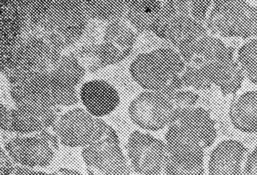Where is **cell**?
Returning a JSON list of instances; mask_svg holds the SVG:
<instances>
[{"instance_id": "22", "label": "cell", "mask_w": 257, "mask_h": 175, "mask_svg": "<svg viewBox=\"0 0 257 175\" xmlns=\"http://www.w3.org/2000/svg\"><path fill=\"white\" fill-rule=\"evenodd\" d=\"M13 175H83L77 170L62 167L55 170L47 172L35 168L17 166Z\"/></svg>"}, {"instance_id": "5", "label": "cell", "mask_w": 257, "mask_h": 175, "mask_svg": "<svg viewBox=\"0 0 257 175\" xmlns=\"http://www.w3.org/2000/svg\"><path fill=\"white\" fill-rule=\"evenodd\" d=\"M109 124L84 108L74 107L62 113L51 128L61 146L84 148L104 134Z\"/></svg>"}, {"instance_id": "4", "label": "cell", "mask_w": 257, "mask_h": 175, "mask_svg": "<svg viewBox=\"0 0 257 175\" xmlns=\"http://www.w3.org/2000/svg\"><path fill=\"white\" fill-rule=\"evenodd\" d=\"M204 24L216 36L257 39V6L242 0L212 1Z\"/></svg>"}, {"instance_id": "18", "label": "cell", "mask_w": 257, "mask_h": 175, "mask_svg": "<svg viewBox=\"0 0 257 175\" xmlns=\"http://www.w3.org/2000/svg\"><path fill=\"white\" fill-rule=\"evenodd\" d=\"M236 58L245 78L257 84V39L248 40L241 46Z\"/></svg>"}, {"instance_id": "1", "label": "cell", "mask_w": 257, "mask_h": 175, "mask_svg": "<svg viewBox=\"0 0 257 175\" xmlns=\"http://www.w3.org/2000/svg\"><path fill=\"white\" fill-rule=\"evenodd\" d=\"M217 136L215 122L201 106L185 111L169 128L165 136L168 157L166 175H204L205 150Z\"/></svg>"}, {"instance_id": "3", "label": "cell", "mask_w": 257, "mask_h": 175, "mask_svg": "<svg viewBox=\"0 0 257 175\" xmlns=\"http://www.w3.org/2000/svg\"><path fill=\"white\" fill-rule=\"evenodd\" d=\"M188 109L178 90L170 93L144 90L132 100L127 111L135 125L156 132L169 128Z\"/></svg>"}, {"instance_id": "15", "label": "cell", "mask_w": 257, "mask_h": 175, "mask_svg": "<svg viewBox=\"0 0 257 175\" xmlns=\"http://www.w3.org/2000/svg\"><path fill=\"white\" fill-rule=\"evenodd\" d=\"M86 72L79 61L69 52L61 56L49 74L56 86L77 88L84 79Z\"/></svg>"}, {"instance_id": "2", "label": "cell", "mask_w": 257, "mask_h": 175, "mask_svg": "<svg viewBox=\"0 0 257 175\" xmlns=\"http://www.w3.org/2000/svg\"><path fill=\"white\" fill-rule=\"evenodd\" d=\"M186 66L179 52L170 46L136 56L130 71L145 90L170 93L184 88L180 75Z\"/></svg>"}, {"instance_id": "16", "label": "cell", "mask_w": 257, "mask_h": 175, "mask_svg": "<svg viewBox=\"0 0 257 175\" xmlns=\"http://www.w3.org/2000/svg\"><path fill=\"white\" fill-rule=\"evenodd\" d=\"M139 34L124 16L106 24L103 40L112 44L122 52L133 54Z\"/></svg>"}, {"instance_id": "10", "label": "cell", "mask_w": 257, "mask_h": 175, "mask_svg": "<svg viewBox=\"0 0 257 175\" xmlns=\"http://www.w3.org/2000/svg\"><path fill=\"white\" fill-rule=\"evenodd\" d=\"M79 96L84 108L94 116L100 118L114 112L120 102V94L115 87L97 78L81 84Z\"/></svg>"}, {"instance_id": "9", "label": "cell", "mask_w": 257, "mask_h": 175, "mask_svg": "<svg viewBox=\"0 0 257 175\" xmlns=\"http://www.w3.org/2000/svg\"><path fill=\"white\" fill-rule=\"evenodd\" d=\"M60 146L39 132L28 136L16 134L6 140L3 148L19 166L37 169L50 166Z\"/></svg>"}, {"instance_id": "7", "label": "cell", "mask_w": 257, "mask_h": 175, "mask_svg": "<svg viewBox=\"0 0 257 175\" xmlns=\"http://www.w3.org/2000/svg\"><path fill=\"white\" fill-rule=\"evenodd\" d=\"M89 20L81 1H52L40 29L57 36L69 47L81 38Z\"/></svg>"}, {"instance_id": "6", "label": "cell", "mask_w": 257, "mask_h": 175, "mask_svg": "<svg viewBox=\"0 0 257 175\" xmlns=\"http://www.w3.org/2000/svg\"><path fill=\"white\" fill-rule=\"evenodd\" d=\"M86 168L99 175H131L128 160L121 149L119 136L109 124L99 140L82 148Z\"/></svg>"}, {"instance_id": "25", "label": "cell", "mask_w": 257, "mask_h": 175, "mask_svg": "<svg viewBox=\"0 0 257 175\" xmlns=\"http://www.w3.org/2000/svg\"><path fill=\"white\" fill-rule=\"evenodd\" d=\"M12 108L5 104H1V128L4 132L9 134H13L11 123Z\"/></svg>"}, {"instance_id": "8", "label": "cell", "mask_w": 257, "mask_h": 175, "mask_svg": "<svg viewBox=\"0 0 257 175\" xmlns=\"http://www.w3.org/2000/svg\"><path fill=\"white\" fill-rule=\"evenodd\" d=\"M131 168L140 175H160L168 157L165 142L148 132L133 131L126 144Z\"/></svg>"}, {"instance_id": "28", "label": "cell", "mask_w": 257, "mask_h": 175, "mask_svg": "<svg viewBox=\"0 0 257 175\" xmlns=\"http://www.w3.org/2000/svg\"><path fill=\"white\" fill-rule=\"evenodd\" d=\"M86 170L87 175H99L90 168H86Z\"/></svg>"}, {"instance_id": "26", "label": "cell", "mask_w": 257, "mask_h": 175, "mask_svg": "<svg viewBox=\"0 0 257 175\" xmlns=\"http://www.w3.org/2000/svg\"><path fill=\"white\" fill-rule=\"evenodd\" d=\"M15 162L6 152L4 148L1 149V175H13L16 166Z\"/></svg>"}, {"instance_id": "12", "label": "cell", "mask_w": 257, "mask_h": 175, "mask_svg": "<svg viewBox=\"0 0 257 175\" xmlns=\"http://www.w3.org/2000/svg\"><path fill=\"white\" fill-rule=\"evenodd\" d=\"M61 108L15 106L11 118L13 134H36L51 128L62 114Z\"/></svg>"}, {"instance_id": "13", "label": "cell", "mask_w": 257, "mask_h": 175, "mask_svg": "<svg viewBox=\"0 0 257 175\" xmlns=\"http://www.w3.org/2000/svg\"><path fill=\"white\" fill-rule=\"evenodd\" d=\"M229 116L233 126L246 133L257 132V90L245 92L231 104Z\"/></svg>"}, {"instance_id": "24", "label": "cell", "mask_w": 257, "mask_h": 175, "mask_svg": "<svg viewBox=\"0 0 257 175\" xmlns=\"http://www.w3.org/2000/svg\"><path fill=\"white\" fill-rule=\"evenodd\" d=\"M212 1H190V15L195 20L204 23Z\"/></svg>"}, {"instance_id": "11", "label": "cell", "mask_w": 257, "mask_h": 175, "mask_svg": "<svg viewBox=\"0 0 257 175\" xmlns=\"http://www.w3.org/2000/svg\"><path fill=\"white\" fill-rule=\"evenodd\" d=\"M248 154L247 148L238 140H227L219 142L209 156V175H244Z\"/></svg>"}, {"instance_id": "19", "label": "cell", "mask_w": 257, "mask_h": 175, "mask_svg": "<svg viewBox=\"0 0 257 175\" xmlns=\"http://www.w3.org/2000/svg\"><path fill=\"white\" fill-rule=\"evenodd\" d=\"M132 52H122L112 44L102 40L97 46L96 58L103 69L119 64L130 57Z\"/></svg>"}, {"instance_id": "17", "label": "cell", "mask_w": 257, "mask_h": 175, "mask_svg": "<svg viewBox=\"0 0 257 175\" xmlns=\"http://www.w3.org/2000/svg\"><path fill=\"white\" fill-rule=\"evenodd\" d=\"M81 3L89 18L105 23L123 18L127 8L125 0H83Z\"/></svg>"}, {"instance_id": "27", "label": "cell", "mask_w": 257, "mask_h": 175, "mask_svg": "<svg viewBox=\"0 0 257 175\" xmlns=\"http://www.w3.org/2000/svg\"><path fill=\"white\" fill-rule=\"evenodd\" d=\"M244 175H257V144L247 156L244 168Z\"/></svg>"}, {"instance_id": "20", "label": "cell", "mask_w": 257, "mask_h": 175, "mask_svg": "<svg viewBox=\"0 0 257 175\" xmlns=\"http://www.w3.org/2000/svg\"><path fill=\"white\" fill-rule=\"evenodd\" d=\"M167 41L161 38L150 30L140 33L134 46L132 56L148 53L161 48L170 46Z\"/></svg>"}, {"instance_id": "14", "label": "cell", "mask_w": 257, "mask_h": 175, "mask_svg": "<svg viewBox=\"0 0 257 175\" xmlns=\"http://www.w3.org/2000/svg\"><path fill=\"white\" fill-rule=\"evenodd\" d=\"M208 32L204 23L190 15L179 16L167 25L164 40L177 48L184 42L197 40Z\"/></svg>"}, {"instance_id": "23", "label": "cell", "mask_w": 257, "mask_h": 175, "mask_svg": "<svg viewBox=\"0 0 257 175\" xmlns=\"http://www.w3.org/2000/svg\"><path fill=\"white\" fill-rule=\"evenodd\" d=\"M127 8L141 12L156 16L160 11L163 1L125 0Z\"/></svg>"}, {"instance_id": "21", "label": "cell", "mask_w": 257, "mask_h": 175, "mask_svg": "<svg viewBox=\"0 0 257 175\" xmlns=\"http://www.w3.org/2000/svg\"><path fill=\"white\" fill-rule=\"evenodd\" d=\"M180 77L184 88L205 90L210 88L213 86L200 68L189 65H186Z\"/></svg>"}]
</instances>
